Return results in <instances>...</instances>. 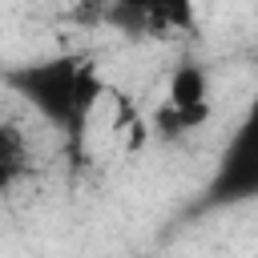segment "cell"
<instances>
[{
	"label": "cell",
	"mask_w": 258,
	"mask_h": 258,
	"mask_svg": "<svg viewBox=\"0 0 258 258\" xmlns=\"http://www.w3.org/2000/svg\"><path fill=\"white\" fill-rule=\"evenodd\" d=\"M4 89L16 93L24 105H32L56 133L81 141V133H85L105 85H101L97 69L85 56L60 52V56L8 64L4 69Z\"/></svg>",
	"instance_id": "obj_1"
},
{
	"label": "cell",
	"mask_w": 258,
	"mask_h": 258,
	"mask_svg": "<svg viewBox=\"0 0 258 258\" xmlns=\"http://www.w3.org/2000/svg\"><path fill=\"white\" fill-rule=\"evenodd\" d=\"M254 198H258V101L246 109V117L222 145L218 165L202 194V210H230Z\"/></svg>",
	"instance_id": "obj_2"
},
{
	"label": "cell",
	"mask_w": 258,
	"mask_h": 258,
	"mask_svg": "<svg viewBox=\"0 0 258 258\" xmlns=\"http://www.w3.org/2000/svg\"><path fill=\"white\" fill-rule=\"evenodd\" d=\"M210 73L202 60L185 56L173 64L169 73V89H165V109L153 113V129L157 137H185L194 129H202L210 121Z\"/></svg>",
	"instance_id": "obj_3"
},
{
	"label": "cell",
	"mask_w": 258,
	"mask_h": 258,
	"mask_svg": "<svg viewBox=\"0 0 258 258\" xmlns=\"http://www.w3.org/2000/svg\"><path fill=\"white\" fill-rule=\"evenodd\" d=\"M28 169H32V149H28L24 133L8 121V125L0 129V189L8 194Z\"/></svg>",
	"instance_id": "obj_4"
},
{
	"label": "cell",
	"mask_w": 258,
	"mask_h": 258,
	"mask_svg": "<svg viewBox=\"0 0 258 258\" xmlns=\"http://www.w3.org/2000/svg\"><path fill=\"white\" fill-rule=\"evenodd\" d=\"M137 258H145V254H137Z\"/></svg>",
	"instance_id": "obj_5"
}]
</instances>
